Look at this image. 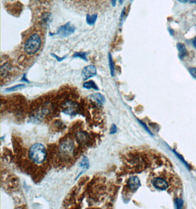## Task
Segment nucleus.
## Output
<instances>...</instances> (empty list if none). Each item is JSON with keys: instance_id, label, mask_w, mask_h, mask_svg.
Masks as SVG:
<instances>
[{"instance_id": "obj_1", "label": "nucleus", "mask_w": 196, "mask_h": 209, "mask_svg": "<svg viewBox=\"0 0 196 209\" xmlns=\"http://www.w3.org/2000/svg\"><path fill=\"white\" fill-rule=\"evenodd\" d=\"M47 153L46 147L41 143H35L30 147L29 151V157L33 163L41 165L46 161Z\"/></svg>"}, {"instance_id": "obj_2", "label": "nucleus", "mask_w": 196, "mask_h": 209, "mask_svg": "<svg viewBox=\"0 0 196 209\" xmlns=\"http://www.w3.org/2000/svg\"><path fill=\"white\" fill-rule=\"evenodd\" d=\"M41 46V38L37 34H32L24 44V51L29 55H33L39 51Z\"/></svg>"}, {"instance_id": "obj_3", "label": "nucleus", "mask_w": 196, "mask_h": 209, "mask_svg": "<svg viewBox=\"0 0 196 209\" xmlns=\"http://www.w3.org/2000/svg\"><path fill=\"white\" fill-rule=\"evenodd\" d=\"M75 146L72 140H66L59 146V155L62 158H70L74 154Z\"/></svg>"}, {"instance_id": "obj_4", "label": "nucleus", "mask_w": 196, "mask_h": 209, "mask_svg": "<svg viewBox=\"0 0 196 209\" xmlns=\"http://www.w3.org/2000/svg\"><path fill=\"white\" fill-rule=\"evenodd\" d=\"M64 113L68 115H76L78 111V105L73 101H67L64 104Z\"/></svg>"}, {"instance_id": "obj_5", "label": "nucleus", "mask_w": 196, "mask_h": 209, "mask_svg": "<svg viewBox=\"0 0 196 209\" xmlns=\"http://www.w3.org/2000/svg\"><path fill=\"white\" fill-rule=\"evenodd\" d=\"M152 184L156 189L160 190H165L168 189V183L162 178H155L153 179Z\"/></svg>"}, {"instance_id": "obj_6", "label": "nucleus", "mask_w": 196, "mask_h": 209, "mask_svg": "<svg viewBox=\"0 0 196 209\" xmlns=\"http://www.w3.org/2000/svg\"><path fill=\"white\" fill-rule=\"evenodd\" d=\"M96 74V68L94 66H88L82 70V76L84 80L94 76Z\"/></svg>"}, {"instance_id": "obj_7", "label": "nucleus", "mask_w": 196, "mask_h": 209, "mask_svg": "<svg viewBox=\"0 0 196 209\" xmlns=\"http://www.w3.org/2000/svg\"><path fill=\"white\" fill-rule=\"evenodd\" d=\"M140 179L137 176H132L129 178L128 182H127V186L129 189L132 190V192H135L138 190V188L140 186Z\"/></svg>"}, {"instance_id": "obj_8", "label": "nucleus", "mask_w": 196, "mask_h": 209, "mask_svg": "<svg viewBox=\"0 0 196 209\" xmlns=\"http://www.w3.org/2000/svg\"><path fill=\"white\" fill-rule=\"evenodd\" d=\"M76 137H77V141L80 142V143L82 144V145H85V144H87L90 140L88 134L87 132H85V131H79L76 135Z\"/></svg>"}, {"instance_id": "obj_9", "label": "nucleus", "mask_w": 196, "mask_h": 209, "mask_svg": "<svg viewBox=\"0 0 196 209\" xmlns=\"http://www.w3.org/2000/svg\"><path fill=\"white\" fill-rule=\"evenodd\" d=\"M91 98H92V100L94 101L98 106L103 105L104 101H105L104 97L102 95L99 94V93H96V94L92 95L91 96Z\"/></svg>"}, {"instance_id": "obj_10", "label": "nucleus", "mask_w": 196, "mask_h": 209, "mask_svg": "<svg viewBox=\"0 0 196 209\" xmlns=\"http://www.w3.org/2000/svg\"><path fill=\"white\" fill-rule=\"evenodd\" d=\"M177 48L179 51V57L183 58L187 55V50L186 48H185V46L182 44H178Z\"/></svg>"}, {"instance_id": "obj_11", "label": "nucleus", "mask_w": 196, "mask_h": 209, "mask_svg": "<svg viewBox=\"0 0 196 209\" xmlns=\"http://www.w3.org/2000/svg\"><path fill=\"white\" fill-rule=\"evenodd\" d=\"M83 87L85 88V89H94L96 90H98V87H97L96 84L93 81H89V82H84L83 84Z\"/></svg>"}, {"instance_id": "obj_12", "label": "nucleus", "mask_w": 196, "mask_h": 209, "mask_svg": "<svg viewBox=\"0 0 196 209\" xmlns=\"http://www.w3.org/2000/svg\"><path fill=\"white\" fill-rule=\"evenodd\" d=\"M68 27V24L66 25V26L62 27V28L60 29V32L61 34H62V35H69V34H71V32H72L73 30H71V27H69L68 29H67V27Z\"/></svg>"}, {"instance_id": "obj_13", "label": "nucleus", "mask_w": 196, "mask_h": 209, "mask_svg": "<svg viewBox=\"0 0 196 209\" xmlns=\"http://www.w3.org/2000/svg\"><path fill=\"white\" fill-rule=\"evenodd\" d=\"M9 70H10V66L8 64H5L1 68V76L2 78H4L6 76Z\"/></svg>"}, {"instance_id": "obj_14", "label": "nucleus", "mask_w": 196, "mask_h": 209, "mask_svg": "<svg viewBox=\"0 0 196 209\" xmlns=\"http://www.w3.org/2000/svg\"><path fill=\"white\" fill-rule=\"evenodd\" d=\"M79 166H80V167H83L85 168V170H87L88 167H89V161H88L87 158L84 157L83 159L81 161L80 163L79 164Z\"/></svg>"}, {"instance_id": "obj_15", "label": "nucleus", "mask_w": 196, "mask_h": 209, "mask_svg": "<svg viewBox=\"0 0 196 209\" xmlns=\"http://www.w3.org/2000/svg\"><path fill=\"white\" fill-rule=\"evenodd\" d=\"M21 87H24V84H18V85L14 86V87H10V88H8V89L5 90V91H7V92L14 91V90H16L19 89V88H21Z\"/></svg>"}, {"instance_id": "obj_16", "label": "nucleus", "mask_w": 196, "mask_h": 209, "mask_svg": "<svg viewBox=\"0 0 196 209\" xmlns=\"http://www.w3.org/2000/svg\"><path fill=\"white\" fill-rule=\"evenodd\" d=\"M176 208H181V207L183 206V204H184V202L181 199H176L175 201Z\"/></svg>"}, {"instance_id": "obj_17", "label": "nucleus", "mask_w": 196, "mask_h": 209, "mask_svg": "<svg viewBox=\"0 0 196 209\" xmlns=\"http://www.w3.org/2000/svg\"><path fill=\"white\" fill-rule=\"evenodd\" d=\"M86 55H87V54L86 53H76L74 55H73V57H80V58L84 59V60H87V59H86Z\"/></svg>"}, {"instance_id": "obj_18", "label": "nucleus", "mask_w": 196, "mask_h": 209, "mask_svg": "<svg viewBox=\"0 0 196 209\" xmlns=\"http://www.w3.org/2000/svg\"><path fill=\"white\" fill-rule=\"evenodd\" d=\"M95 20H96V16H93L92 17H87V22L91 24L94 23Z\"/></svg>"}, {"instance_id": "obj_19", "label": "nucleus", "mask_w": 196, "mask_h": 209, "mask_svg": "<svg viewBox=\"0 0 196 209\" xmlns=\"http://www.w3.org/2000/svg\"><path fill=\"white\" fill-rule=\"evenodd\" d=\"M116 132H117V127H116V126L115 125V124H113V125L112 126V127H111L110 134H116Z\"/></svg>"}, {"instance_id": "obj_20", "label": "nucleus", "mask_w": 196, "mask_h": 209, "mask_svg": "<svg viewBox=\"0 0 196 209\" xmlns=\"http://www.w3.org/2000/svg\"><path fill=\"white\" fill-rule=\"evenodd\" d=\"M190 72L191 73L192 76L196 78V68H192L190 69Z\"/></svg>"}, {"instance_id": "obj_21", "label": "nucleus", "mask_w": 196, "mask_h": 209, "mask_svg": "<svg viewBox=\"0 0 196 209\" xmlns=\"http://www.w3.org/2000/svg\"><path fill=\"white\" fill-rule=\"evenodd\" d=\"M109 62H110V68H111V73H112V75L113 76V75H114V68H113V66H112V59H111L110 55H109Z\"/></svg>"}, {"instance_id": "obj_22", "label": "nucleus", "mask_w": 196, "mask_h": 209, "mask_svg": "<svg viewBox=\"0 0 196 209\" xmlns=\"http://www.w3.org/2000/svg\"><path fill=\"white\" fill-rule=\"evenodd\" d=\"M179 1L183 2H190V3H195L196 2V0H179Z\"/></svg>"}, {"instance_id": "obj_23", "label": "nucleus", "mask_w": 196, "mask_h": 209, "mask_svg": "<svg viewBox=\"0 0 196 209\" xmlns=\"http://www.w3.org/2000/svg\"><path fill=\"white\" fill-rule=\"evenodd\" d=\"M192 44H193V46H195V47L196 48V37H195V39H194V41H193V43H192Z\"/></svg>"}]
</instances>
